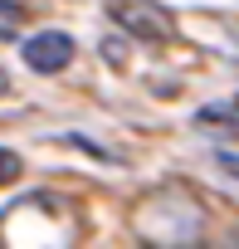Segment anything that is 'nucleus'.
Listing matches in <instances>:
<instances>
[{"label": "nucleus", "mask_w": 239, "mask_h": 249, "mask_svg": "<svg viewBox=\"0 0 239 249\" xmlns=\"http://www.w3.org/2000/svg\"><path fill=\"white\" fill-rule=\"evenodd\" d=\"M5 88H10V78H5V69H0V98H5Z\"/></svg>", "instance_id": "nucleus-4"}, {"label": "nucleus", "mask_w": 239, "mask_h": 249, "mask_svg": "<svg viewBox=\"0 0 239 249\" xmlns=\"http://www.w3.org/2000/svg\"><path fill=\"white\" fill-rule=\"evenodd\" d=\"M107 15L132 39H152V44L171 39V20H166V10L156 5V0H107Z\"/></svg>", "instance_id": "nucleus-1"}, {"label": "nucleus", "mask_w": 239, "mask_h": 249, "mask_svg": "<svg viewBox=\"0 0 239 249\" xmlns=\"http://www.w3.org/2000/svg\"><path fill=\"white\" fill-rule=\"evenodd\" d=\"M20 54H25V64H30L34 73H64V69L73 64V35H64V30H39V35H30V39L20 44Z\"/></svg>", "instance_id": "nucleus-2"}, {"label": "nucleus", "mask_w": 239, "mask_h": 249, "mask_svg": "<svg viewBox=\"0 0 239 249\" xmlns=\"http://www.w3.org/2000/svg\"><path fill=\"white\" fill-rule=\"evenodd\" d=\"M20 171H25V161H20L10 147H0V186H15V181H20Z\"/></svg>", "instance_id": "nucleus-3"}]
</instances>
